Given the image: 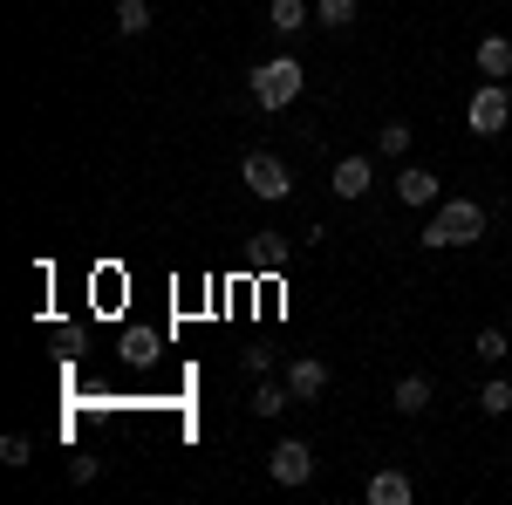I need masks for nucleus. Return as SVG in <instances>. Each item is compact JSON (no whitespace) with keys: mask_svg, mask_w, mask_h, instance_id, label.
<instances>
[{"mask_svg":"<svg viewBox=\"0 0 512 505\" xmlns=\"http://www.w3.org/2000/svg\"><path fill=\"white\" fill-rule=\"evenodd\" d=\"M287 389H294V403H315L321 389H328V369H321L315 355H301V362L287 369Z\"/></svg>","mask_w":512,"mask_h":505,"instance_id":"nucleus-6","label":"nucleus"},{"mask_svg":"<svg viewBox=\"0 0 512 505\" xmlns=\"http://www.w3.org/2000/svg\"><path fill=\"white\" fill-rule=\"evenodd\" d=\"M151 28V7L144 0H117V35H144Z\"/></svg>","mask_w":512,"mask_h":505,"instance_id":"nucleus-13","label":"nucleus"},{"mask_svg":"<svg viewBox=\"0 0 512 505\" xmlns=\"http://www.w3.org/2000/svg\"><path fill=\"white\" fill-rule=\"evenodd\" d=\"M478 410H485V417H506V410H512V383H506V376L478 389Z\"/></svg>","mask_w":512,"mask_h":505,"instance_id":"nucleus-14","label":"nucleus"},{"mask_svg":"<svg viewBox=\"0 0 512 505\" xmlns=\"http://www.w3.org/2000/svg\"><path fill=\"white\" fill-rule=\"evenodd\" d=\"M267 28H274V35H301V28H308V0H274V7H267Z\"/></svg>","mask_w":512,"mask_h":505,"instance_id":"nucleus-10","label":"nucleus"},{"mask_svg":"<svg viewBox=\"0 0 512 505\" xmlns=\"http://www.w3.org/2000/svg\"><path fill=\"white\" fill-rule=\"evenodd\" d=\"M472 239H485V205L478 198H437L424 246H472Z\"/></svg>","mask_w":512,"mask_h":505,"instance_id":"nucleus-1","label":"nucleus"},{"mask_svg":"<svg viewBox=\"0 0 512 505\" xmlns=\"http://www.w3.org/2000/svg\"><path fill=\"white\" fill-rule=\"evenodd\" d=\"M0 465H14V471L28 465V437H21V430H14V437H7V444H0Z\"/></svg>","mask_w":512,"mask_h":505,"instance_id":"nucleus-20","label":"nucleus"},{"mask_svg":"<svg viewBox=\"0 0 512 505\" xmlns=\"http://www.w3.org/2000/svg\"><path fill=\"white\" fill-rule=\"evenodd\" d=\"M396 410H403V417H424V410H431V383H424V376H403V383H396Z\"/></svg>","mask_w":512,"mask_h":505,"instance_id":"nucleus-12","label":"nucleus"},{"mask_svg":"<svg viewBox=\"0 0 512 505\" xmlns=\"http://www.w3.org/2000/svg\"><path fill=\"white\" fill-rule=\"evenodd\" d=\"M376 144H383L390 157H403V151H410V123H403V117H396V123H383V137H376Z\"/></svg>","mask_w":512,"mask_h":505,"instance_id":"nucleus-18","label":"nucleus"},{"mask_svg":"<svg viewBox=\"0 0 512 505\" xmlns=\"http://www.w3.org/2000/svg\"><path fill=\"white\" fill-rule=\"evenodd\" d=\"M287 403H294V389H274V383H260V396H253V410H260V417H280Z\"/></svg>","mask_w":512,"mask_h":505,"instance_id":"nucleus-17","label":"nucleus"},{"mask_svg":"<svg viewBox=\"0 0 512 505\" xmlns=\"http://www.w3.org/2000/svg\"><path fill=\"white\" fill-rule=\"evenodd\" d=\"M301 62H294V55H274V62H260V69H253V103H260V110H287V103H294V96H301Z\"/></svg>","mask_w":512,"mask_h":505,"instance_id":"nucleus-2","label":"nucleus"},{"mask_svg":"<svg viewBox=\"0 0 512 505\" xmlns=\"http://www.w3.org/2000/svg\"><path fill=\"white\" fill-rule=\"evenodd\" d=\"M335 192H342V198L369 192V157H342V164H335Z\"/></svg>","mask_w":512,"mask_h":505,"instance_id":"nucleus-11","label":"nucleus"},{"mask_svg":"<svg viewBox=\"0 0 512 505\" xmlns=\"http://www.w3.org/2000/svg\"><path fill=\"white\" fill-rule=\"evenodd\" d=\"M512 342H506V328H478V362H506Z\"/></svg>","mask_w":512,"mask_h":505,"instance_id":"nucleus-16","label":"nucleus"},{"mask_svg":"<svg viewBox=\"0 0 512 505\" xmlns=\"http://www.w3.org/2000/svg\"><path fill=\"white\" fill-rule=\"evenodd\" d=\"M465 123H472L478 137H499L512 123V96L506 82H485V89H472V103H465Z\"/></svg>","mask_w":512,"mask_h":505,"instance_id":"nucleus-3","label":"nucleus"},{"mask_svg":"<svg viewBox=\"0 0 512 505\" xmlns=\"http://www.w3.org/2000/svg\"><path fill=\"white\" fill-rule=\"evenodd\" d=\"M239 178H246L253 192L267 198V205H280V198L294 192V178H287V164H280L274 151H253V157H246V164H239Z\"/></svg>","mask_w":512,"mask_h":505,"instance_id":"nucleus-4","label":"nucleus"},{"mask_svg":"<svg viewBox=\"0 0 512 505\" xmlns=\"http://www.w3.org/2000/svg\"><path fill=\"white\" fill-rule=\"evenodd\" d=\"M396 198H403V205H437V178L424 164H410V171L396 178Z\"/></svg>","mask_w":512,"mask_h":505,"instance_id":"nucleus-7","label":"nucleus"},{"mask_svg":"<svg viewBox=\"0 0 512 505\" xmlns=\"http://www.w3.org/2000/svg\"><path fill=\"white\" fill-rule=\"evenodd\" d=\"M267 471H274L280 485H308V478H315V451H308L301 437H287V444H274V458H267Z\"/></svg>","mask_w":512,"mask_h":505,"instance_id":"nucleus-5","label":"nucleus"},{"mask_svg":"<svg viewBox=\"0 0 512 505\" xmlns=\"http://www.w3.org/2000/svg\"><path fill=\"white\" fill-rule=\"evenodd\" d=\"M260 267H287V246H280V233H260Z\"/></svg>","mask_w":512,"mask_h":505,"instance_id":"nucleus-19","label":"nucleus"},{"mask_svg":"<svg viewBox=\"0 0 512 505\" xmlns=\"http://www.w3.org/2000/svg\"><path fill=\"white\" fill-rule=\"evenodd\" d=\"M315 21H321V28H349L355 0H315Z\"/></svg>","mask_w":512,"mask_h":505,"instance_id":"nucleus-15","label":"nucleus"},{"mask_svg":"<svg viewBox=\"0 0 512 505\" xmlns=\"http://www.w3.org/2000/svg\"><path fill=\"white\" fill-rule=\"evenodd\" d=\"M369 505H410V478L403 471H369Z\"/></svg>","mask_w":512,"mask_h":505,"instance_id":"nucleus-8","label":"nucleus"},{"mask_svg":"<svg viewBox=\"0 0 512 505\" xmlns=\"http://www.w3.org/2000/svg\"><path fill=\"white\" fill-rule=\"evenodd\" d=\"M478 69H485L492 82L512 76V41H506V35H485V41H478Z\"/></svg>","mask_w":512,"mask_h":505,"instance_id":"nucleus-9","label":"nucleus"}]
</instances>
